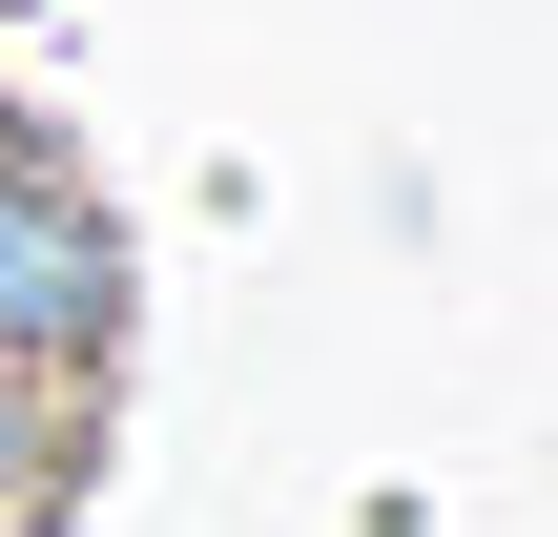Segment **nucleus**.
I'll list each match as a JSON object with an SVG mask.
<instances>
[{"label": "nucleus", "mask_w": 558, "mask_h": 537, "mask_svg": "<svg viewBox=\"0 0 558 537\" xmlns=\"http://www.w3.org/2000/svg\"><path fill=\"white\" fill-rule=\"evenodd\" d=\"M83 290H104V269H83V228H41V207L0 186V352H21V331H83Z\"/></svg>", "instance_id": "obj_1"}]
</instances>
